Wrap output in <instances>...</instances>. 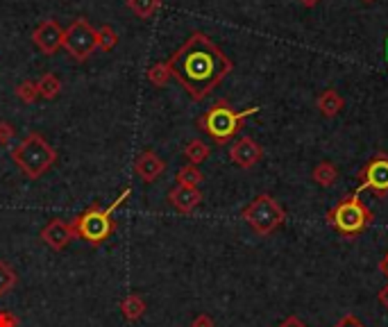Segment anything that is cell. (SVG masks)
Instances as JSON below:
<instances>
[{"mask_svg": "<svg viewBox=\"0 0 388 327\" xmlns=\"http://www.w3.org/2000/svg\"><path fill=\"white\" fill-rule=\"evenodd\" d=\"M175 78L191 100H204L232 73V59L204 32H193L168 59Z\"/></svg>", "mask_w": 388, "mask_h": 327, "instance_id": "6da1fadb", "label": "cell"}, {"mask_svg": "<svg viewBox=\"0 0 388 327\" xmlns=\"http://www.w3.org/2000/svg\"><path fill=\"white\" fill-rule=\"evenodd\" d=\"M327 225L339 232L345 239H356L363 234L375 221V214L368 204L359 198V193H347L334 207L327 211Z\"/></svg>", "mask_w": 388, "mask_h": 327, "instance_id": "7a4b0ae2", "label": "cell"}, {"mask_svg": "<svg viewBox=\"0 0 388 327\" xmlns=\"http://www.w3.org/2000/svg\"><path fill=\"white\" fill-rule=\"evenodd\" d=\"M257 111L259 107L237 111V109H232L227 100H218L216 105H211V109H207L198 118V128L204 135H209L216 143H227L237 137V132L241 130V123L248 116H254Z\"/></svg>", "mask_w": 388, "mask_h": 327, "instance_id": "3957f363", "label": "cell"}, {"mask_svg": "<svg viewBox=\"0 0 388 327\" xmlns=\"http://www.w3.org/2000/svg\"><path fill=\"white\" fill-rule=\"evenodd\" d=\"M12 159L30 180H37L41 175H46V173L55 166L57 150L41 135L30 132V135L12 150Z\"/></svg>", "mask_w": 388, "mask_h": 327, "instance_id": "277c9868", "label": "cell"}, {"mask_svg": "<svg viewBox=\"0 0 388 327\" xmlns=\"http://www.w3.org/2000/svg\"><path fill=\"white\" fill-rule=\"evenodd\" d=\"M241 218L248 223L259 237H268V234H273L286 221V211L273 196L261 193V196L254 198L248 207L241 211Z\"/></svg>", "mask_w": 388, "mask_h": 327, "instance_id": "5b68a950", "label": "cell"}, {"mask_svg": "<svg viewBox=\"0 0 388 327\" xmlns=\"http://www.w3.org/2000/svg\"><path fill=\"white\" fill-rule=\"evenodd\" d=\"M70 228H73V234L80 237L82 241L98 245L111 237V232H114L116 225H114V221H111V211L102 209L96 204V207H91L85 214H80L77 218H73Z\"/></svg>", "mask_w": 388, "mask_h": 327, "instance_id": "8992f818", "label": "cell"}, {"mask_svg": "<svg viewBox=\"0 0 388 327\" xmlns=\"http://www.w3.org/2000/svg\"><path fill=\"white\" fill-rule=\"evenodd\" d=\"M61 48L75 61H87L98 50V30L80 16L64 30Z\"/></svg>", "mask_w": 388, "mask_h": 327, "instance_id": "52a82bcc", "label": "cell"}, {"mask_svg": "<svg viewBox=\"0 0 388 327\" xmlns=\"http://www.w3.org/2000/svg\"><path fill=\"white\" fill-rule=\"evenodd\" d=\"M356 180H359V187L354 193L370 191L377 198H388V155L377 152L373 159H368Z\"/></svg>", "mask_w": 388, "mask_h": 327, "instance_id": "ba28073f", "label": "cell"}, {"mask_svg": "<svg viewBox=\"0 0 388 327\" xmlns=\"http://www.w3.org/2000/svg\"><path fill=\"white\" fill-rule=\"evenodd\" d=\"M61 39H64V30H61V25L55 18H46L44 23H39L32 32L35 46L44 55H55L61 48Z\"/></svg>", "mask_w": 388, "mask_h": 327, "instance_id": "9c48e42d", "label": "cell"}, {"mask_svg": "<svg viewBox=\"0 0 388 327\" xmlns=\"http://www.w3.org/2000/svg\"><path fill=\"white\" fill-rule=\"evenodd\" d=\"M263 157V148L252 137H241L230 146V159L239 168H252Z\"/></svg>", "mask_w": 388, "mask_h": 327, "instance_id": "30bf717a", "label": "cell"}, {"mask_svg": "<svg viewBox=\"0 0 388 327\" xmlns=\"http://www.w3.org/2000/svg\"><path fill=\"white\" fill-rule=\"evenodd\" d=\"M73 237L75 234H73V228H70V223L61 221V218L50 221L46 228L41 230V241L53 250H64Z\"/></svg>", "mask_w": 388, "mask_h": 327, "instance_id": "8fae6325", "label": "cell"}, {"mask_svg": "<svg viewBox=\"0 0 388 327\" xmlns=\"http://www.w3.org/2000/svg\"><path fill=\"white\" fill-rule=\"evenodd\" d=\"M168 202L180 214H191L202 202V193L198 187H184V184H177V187H173L168 191Z\"/></svg>", "mask_w": 388, "mask_h": 327, "instance_id": "7c38bea8", "label": "cell"}, {"mask_svg": "<svg viewBox=\"0 0 388 327\" xmlns=\"http://www.w3.org/2000/svg\"><path fill=\"white\" fill-rule=\"evenodd\" d=\"M134 171L143 182H155L163 171H166V161H163L157 152L143 150L134 161Z\"/></svg>", "mask_w": 388, "mask_h": 327, "instance_id": "4fadbf2b", "label": "cell"}, {"mask_svg": "<svg viewBox=\"0 0 388 327\" xmlns=\"http://www.w3.org/2000/svg\"><path fill=\"white\" fill-rule=\"evenodd\" d=\"M315 107H318L323 116L334 118L336 114H341V109L345 107V100L336 89H325L318 96V100H315Z\"/></svg>", "mask_w": 388, "mask_h": 327, "instance_id": "5bb4252c", "label": "cell"}, {"mask_svg": "<svg viewBox=\"0 0 388 327\" xmlns=\"http://www.w3.org/2000/svg\"><path fill=\"white\" fill-rule=\"evenodd\" d=\"M311 178H313L315 184H318V187L330 189L332 184H334L336 180H339V168H336L332 161H320L318 166L313 168Z\"/></svg>", "mask_w": 388, "mask_h": 327, "instance_id": "9a60e30c", "label": "cell"}, {"mask_svg": "<svg viewBox=\"0 0 388 327\" xmlns=\"http://www.w3.org/2000/svg\"><path fill=\"white\" fill-rule=\"evenodd\" d=\"M120 311L127 321H139L141 316L146 314V300H143L139 293H130L127 298H123Z\"/></svg>", "mask_w": 388, "mask_h": 327, "instance_id": "2e32d148", "label": "cell"}, {"mask_svg": "<svg viewBox=\"0 0 388 327\" xmlns=\"http://www.w3.org/2000/svg\"><path fill=\"white\" fill-rule=\"evenodd\" d=\"M37 89H39V96L46 98V100H55L61 91V80L55 73H46L41 75L37 82Z\"/></svg>", "mask_w": 388, "mask_h": 327, "instance_id": "e0dca14e", "label": "cell"}, {"mask_svg": "<svg viewBox=\"0 0 388 327\" xmlns=\"http://www.w3.org/2000/svg\"><path fill=\"white\" fill-rule=\"evenodd\" d=\"M209 152H211V148L207 146V143L200 141V139H193L187 143V148H184V157H187L193 166H198V164H202L209 157Z\"/></svg>", "mask_w": 388, "mask_h": 327, "instance_id": "ac0fdd59", "label": "cell"}, {"mask_svg": "<svg viewBox=\"0 0 388 327\" xmlns=\"http://www.w3.org/2000/svg\"><path fill=\"white\" fill-rule=\"evenodd\" d=\"M202 180L204 175L198 166H193V164H187V166H182L177 171V184H184V187H200Z\"/></svg>", "mask_w": 388, "mask_h": 327, "instance_id": "d6986e66", "label": "cell"}, {"mask_svg": "<svg viewBox=\"0 0 388 327\" xmlns=\"http://www.w3.org/2000/svg\"><path fill=\"white\" fill-rule=\"evenodd\" d=\"M170 66H168V61H157V64H152L148 68V80L152 82L155 87H163V85H168V80H170Z\"/></svg>", "mask_w": 388, "mask_h": 327, "instance_id": "ffe728a7", "label": "cell"}, {"mask_svg": "<svg viewBox=\"0 0 388 327\" xmlns=\"http://www.w3.org/2000/svg\"><path fill=\"white\" fill-rule=\"evenodd\" d=\"M159 5H161V0H127V7L139 18H150L159 9Z\"/></svg>", "mask_w": 388, "mask_h": 327, "instance_id": "44dd1931", "label": "cell"}, {"mask_svg": "<svg viewBox=\"0 0 388 327\" xmlns=\"http://www.w3.org/2000/svg\"><path fill=\"white\" fill-rule=\"evenodd\" d=\"M118 44V35L116 30L111 25H102L98 27V48L105 50V53H109V50H114Z\"/></svg>", "mask_w": 388, "mask_h": 327, "instance_id": "7402d4cb", "label": "cell"}, {"mask_svg": "<svg viewBox=\"0 0 388 327\" xmlns=\"http://www.w3.org/2000/svg\"><path fill=\"white\" fill-rule=\"evenodd\" d=\"M14 94L20 102H25V105H32V102L39 98V89H37V82L32 80H25L20 82V85L14 89Z\"/></svg>", "mask_w": 388, "mask_h": 327, "instance_id": "603a6c76", "label": "cell"}, {"mask_svg": "<svg viewBox=\"0 0 388 327\" xmlns=\"http://www.w3.org/2000/svg\"><path fill=\"white\" fill-rule=\"evenodd\" d=\"M16 284V273L7 261L0 259V295H5L7 291H12Z\"/></svg>", "mask_w": 388, "mask_h": 327, "instance_id": "cb8c5ba5", "label": "cell"}, {"mask_svg": "<svg viewBox=\"0 0 388 327\" xmlns=\"http://www.w3.org/2000/svg\"><path fill=\"white\" fill-rule=\"evenodd\" d=\"M14 135H16V130H14L12 123L0 121V146H7V143L14 139Z\"/></svg>", "mask_w": 388, "mask_h": 327, "instance_id": "d4e9b609", "label": "cell"}, {"mask_svg": "<svg viewBox=\"0 0 388 327\" xmlns=\"http://www.w3.org/2000/svg\"><path fill=\"white\" fill-rule=\"evenodd\" d=\"M332 327H365V325H363L359 319H356L354 314H345L343 319H339V321H336Z\"/></svg>", "mask_w": 388, "mask_h": 327, "instance_id": "484cf974", "label": "cell"}, {"mask_svg": "<svg viewBox=\"0 0 388 327\" xmlns=\"http://www.w3.org/2000/svg\"><path fill=\"white\" fill-rule=\"evenodd\" d=\"M0 327H18V319L9 311H0Z\"/></svg>", "mask_w": 388, "mask_h": 327, "instance_id": "4316f807", "label": "cell"}, {"mask_svg": "<svg viewBox=\"0 0 388 327\" xmlns=\"http://www.w3.org/2000/svg\"><path fill=\"white\" fill-rule=\"evenodd\" d=\"M191 327H213V319H211L209 314H200V316H196V319H193Z\"/></svg>", "mask_w": 388, "mask_h": 327, "instance_id": "83f0119b", "label": "cell"}, {"mask_svg": "<svg viewBox=\"0 0 388 327\" xmlns=\"http://www.w3.org/2000/svg\"><path fill=\"white\" fill-rule=\"evenodd\" d=\"M277 327H309L302 319H298V316H289V319H284Z\"/></svg>", "mask_w": 388, "mask_h": 327, "instance_id": "f1b7e54d", "label": "cell"}, {"mask_svg": "<svg viewBox=\"0 0 388 327\" xmlns=\"http://www.w3.org/2000/svg\"><path fill=\"white\" fill-rule=\"evenodd\" d=\"M380 302H382V307L388 311V284L384 286V289L380 291Z\"/></svg>", "mask_w": 388, "mask_h": 327, "instance_id": "f546056e", "label": "cell"}, {"mask_svg": "<svg viewBox=\"0 0 388 327\" xmlns=\"http://www.w3.org/2000/svg\"><path fill=\"white\" fill-rule=\"evenodd\" d=\"M380 271H382L384 278H388V252L384 254V259L380 261Z\"/></svg>", "mask_w": 388, "mask_h": 327, "instance_id": "4dcf8cb0", "label": "cell"}, {"mask_svg": "<svg viewBox=\"0 0 388 327\" xmlns=\"http://www.w3.org/2000/svg\"><path fill=\"white\" fill-rule=\"evenodd\" d=\"M298 3H300V5H304V7H315V5L320 3V0H298Z\"/></svg>", "mask_w": 388, "mask_h": 327, "instance_id": "1f68e13d", "label": "cell"}, {"mask_svg": "<svg viewBox=\"0 0 388 327\" xmlns=\"http://www.w3.org/2000/svg\"><path fill=\"white\" fill-rule=\"evenodd\" d=\"M363 3H373V0H363Z\"/></svg>", "mask_w": 388, "mask_h": 327, "instance_id": "d6a6232c", "label": "cell"}]
</instances>
